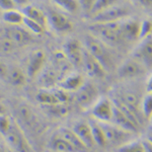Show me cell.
<instances>
[{"label": "cell", "instance_id": "1", "mask_svg": "<svg viewBox=\"0 0 152 152\" xmlns=\"http://www.w3.org/2000/svg\"><path fill=\"white\" fill-rule=\"evenodd\" d=\"M84 49L99 61L107 72L115 68V58L110 46L95 38L91 34L85 37Z\"/></svg>", "mask_w": 152, "mask_h": 152}, {"label": "cell", "instance_id": "2", "mask_svg": "<svg viewBox=\"0 0 152 152\" xmlns=\"http://www.w3.org/2000/svg\"><path fill=\"white\" fill-rule=\"evenodd\" d=\"M92 36L107 46H119L124 43L120 21L111 23H92L89 26Z\"/></svg>", "mask_w": 152, "mask_h": 152}, {"label": "cell", "instance_id": "3", "mask_svg": "<svg viewBox=\"0 0 152 152\" xmlns=\"http://www.w3.org/2000/svg\"><path fill=\"white\" fill-rule=\"evenodd\" d=\"M3 137L12 152H33L26 134L18 122L13 121L10 129Z\"/></svg>", "mask_w": 152, "mask_h": 152}, {"label": "cell", "instance_id": "4", "mask_svg": "<svg viewBox=\"0 0 152 152\" xmlns=\"http://www.w3.org/2000/svg\"><path fill=\"white\" fill-rule=\"evenodd\" d=\"M102 130L104 132L107 145L116 146L119 148L120 146L128 143V142L134 140V135L131 132L120 128L119 126L113 123H100Z\"/></svg>", "mask_w": 152, "mask_h": 152}, {"label": "cell", "instance_id": "5", "mask_svg": "<svg viewBox=\"0 0 152 152\" xmlns=\"http://www.w3.org/2000/svg\"><path fill=\"white\" fill-rule=\"evenodd\" d=\"M130 14V9L125 6L114 5L107 9L92 15V23H118L127 18Z\"/></svg>", "mask_w": 152, "mask_h": 152}, {"label": "cell", "instance_id": "6", "mask_svg": "<svg viewBox=\"0 0 152 152\" xmlns=\"http://www.w3.org/2000/svg\"><path fill=\"white\" fill-rule=\"evenodd\" d=\"M115 105L113 100L107 97H100L90 107L91 116L94 120L99 123H112L114 117Z\"/></svg>", "mask_w": 152, "mask_h": 152}, {"label": "cell", "instance_id": "7", "mask_svg": "<svg viewBox=\"0 0 152 152\" xmlns=\"http://www.w3.org/2000/svg\"><path fill=\"white\" fill-rule=\"evenodd\" d=\"M131 57L138 61L146 69L152 68V36L139 41Z\"/></svg>", "mask_w": 152, "mask_h": 152}, {"label": "cell", "instance_id": "8", "mask_svg": "<svg viewBox=\"0 0 152 152\" xmlns=\"http://www.w3.org/2000/svg\"><path fill=\"white\" fill-rule=\"evenodd\" d=\"M75 94L76 102L82 109H89L99 99V90L95 85L90 82H84Z\"/></svg>", "mask_w": 152, "mask_h": 152}, {"label": "cell", "instance_id": "9", "mask_svg": "<svg viewBox=\"0 0 152 152\" xmlns=\"http://www.w3.org/2000/svg\"><path fill=\"white\" fill-rule=\"evenodd\" d=\"M83 51L84 47L79 41L76 39H70L64 44L62 52L71 65L74 67H80L82 65Z\"/></svg>", "mask_w": 152, "mask_h": 152}, {"label": "cell", "instance_id": "10", "mask_svg": "<svg viewBox=\"0 0 152 152\" xmlns=\"http://www.w3.org/2000/svg\"><path fill=\"white\" fill-rule=\"evenodd\" d=\"M48 24L58 34H67L73 29V23L63 13L56 10H50L47 14Z\"/></svg>", "mask_w": 152, "mask_h": 152}, {"label": "cell", "instance_id": "11", "mask_svg": "<svg viewBox=\"0 0 152 152\" xmlns=\"http://www.w3.org/2000/svg\"><path fill=\"white\" fill-rule=\"evenodd\" d=\"M3 36L8 38L11 42H13L18 47L26 46L33 42L31 34L26 28H23L20 26H9L8 28L4 29Z\"/></svg>", "mask_w": 152, "mask_h": 152}, {"label": "cell", "instance_id": "12", "mask_svg": "<svg viewBox=\"0 0 152 152\" xmlns=\"http://www.w3.org/2000/svg\"><path fill=\"white\" fill-rule=\"evenodd\" d=\"M84 68L86 74L94 79H102L107 75V71L102 65L95 59L94 56H91L89 53L84 49L83 51V58H82V65Z\"/></svg>", "mask_w": 152, "mask_h": 152}, {"label": "cell", "instance_id": "13", "mask_svg": "<svg viewBox=\"0 0 152 152\" xmlns=\"http://www.w3.org/2000/svg\"><path fill=\"white\" fill-rule=\"evenodd\" d=\"M146 70L143 65L131 57L118 68V75L122 79H132L145 74Z\"/></svg>", "mask_w": 152, "mask_h": 152}, {"label": "cell", "instance_id": "14", "mask_svg": "<svg viewBox=\"0 0 152 152\" xmlns=\"http://www.w3.org/2000/svg\"><path fill=\"white\" fill-rule=\"evenodd\" d=\"M47 62V55L44 51L37 50L29 56L26 65V75L29 78H34L38 76L45 68Z\"/></svg>", "mask_w": 152, "mask_h": 152}, {"label": "cell", "instance_id": "15", "mask_svg": "<svg viewBox=\"0 0 152 152\" xmlns=\"http://www.w3.org/2000/svg\"><path fill=\"white\" fill-rule=\"evenodd\" d=\"M19 118L23 125L28 127V130H31L33 133L40 134L42 131H44V125L40 121L38 116L29 109L28 107H19Z\"/></svg>", "mask_w": 152, "mask_h": 152}, {"label": "cell", "instance_id": "16", "mask_svg": "<svg viewBox=\"0 0 152 152\" xmlns=\"http://www.w3.org/2000/svg\"><path fill=\"white\" fill-rule=\"evenodd\" d=\"M140 23L138 19L125 18L120 21L121 24V33L124 42H135L139 41L140 35Z\"/></svg>", "mask_w": 152, "mask_h": 152}, {"label": "cell", "instance_id": "17", "mask_svg": "<svg viewBox=\"0 0 152 152\" xmlns=\"http://www.w3.org/2000/svg\"><path fill=\"white\" fill-rule=\"evenodd\" d=\"M72 130L74 133L77 135L79 140L82 142L83 145L86 147L87 149H90L95 146L94 138H92L91 134V128H90L89 122L80 121L74 124Z\"/></svg>", "mask_w": 152, "mask_h": 152}, {"label": "cell", "instance_id": "18", "mask_svg": "<svg viewBox=\"0 0 152 152\" xmlns=\"http://www.w3.org/2000/svg\"><path fill=\"white\" fill-rule=\"evenodd\" d=\"M60 80V75L53 66L49 67L45 66V68L39 74V83L43 87V89H52L57 86Z\"/></svg>", "mask_w": 152, "mask_h": 152}, {"label": "cell", "instance_id": "19", "mask_svg": "<svg viewBox=\"0 0 152 152\" xmlns=\"http://www.w3.org/2000/svg\"><path fill=\"white\" fill-rule=\"evenodd\" d=\"M84 79L78 73H69L59 81L58 87L66 90L67 92H76L80 87L84 84Z\"/></svg>", "mask_w": 152, "mask_h": 152}, {"label": "cell", "instance_id": "20", "mask_svg": "<svg viewBox=\"0 0 152 152\" xmlns=\"http://www.w3.org/2000/svg\"><path fill=\"white\" fill-rule=\"evenodd\" d=\"M56 134H58L59 136H61L62 138H64L66 141H68L78 152H86L88 149L83 145V143L79 140V138L77 137V135L74 133L72 129L70 128H59L57 131L55 132Z\"/></svg>", "mask_w": 152, "mask_h": 152}, {"label": "cell", "instance_id": "21", "mask_svg": "<svg viewBox=\"0 0 152 152\" xmlns=\"http://www.w3.org/2000/svg\"><path fill=\"white\" fill-rule=\"evenodd\" d=\"M23 14L24 18H28L31 20L36 21V23H40L41 26H43L45 28L46 26H48V20H47V14H45L41 8H39L36 5H31V4H28L23 8Z\"/></svg>", "mask_w": 152, "mask_h": 152}, {"label": "cell", "instance_id": "22", "mask_svg": "<svg viewBox=\"0 0 152 152\" xmlns=\"http://www.w3.org/2000/svg\"><path fill=\"white\" fill-rule=\"evenodd\" d=\"M50 147L56 152H78L69 142L56 133L51 137Z\"/></svg>", "mask_w": 152, "mask_h": 152}, {"label": "cell", "instance_id": "23", "mask_svg": "<svg viewBox=\"0 0 152 152\" xmlns=\"http://www.w3.org/2000/svg\"><path fill=\"white\" fill-rule=\"evenodd\" d=\"M2 20L8 26H23V14L21 11L15 10V9H10V10L2 11L1 13Z\"/></svg>", "mask_w": 152, "mask_h": 152}, {"label": "cell", "instance_id": "24", "mask_svg": "<svg viewBox=\"0 0 152 152\" xmlns=\"http://www.w3.org/2000/svg\"><path fill=\"white\" fill-rule=\"evenodd\" d=\"M90 128H91V134L92 138H94V144L99 147H105L107 146V140H105L104 132L102 130V124L99 122L92 120L89 122Z\"/></svg>", "mask_w": 152, "mask_h": 152}, {"label": "cell", "instance_id": "25", "mask_svg": "<svg viewBox=\"0 0 152 152\" xmlns=\"http://www.w3.org/2000/svg\"><path fill=\"white\" fill-rule=\"evenodd\" d=\"M7 81L14 86H23L26 83V76L23 72V70L19 68L13 67L8 70V75H7Z\"/></svg>", "mask_w": 152, "mask_h": 152}, {"label": "cell", "instance_id": "26", "mask_svg": "<svg viewBox=\"0 0 152 152\" xmlns=\"http://www.w3.org/2000/svg\"><path fill=\"white\" fill-rule=\"evenodd\" d=\"M37 100L44 107H49V105L59 104L53 94L52 89H41L37 94Z\"/></svg>", "mask_w": 152, "mask_h": 152}, {"label": "cell", "instance_id": "27", "mask_svg": "<svg viewBox=\"0 0 152 152\" xmlns=\"http://www.w3.org/2000/svg\"><path fill=\"white\" fill-rule=\"evenodd\" d=\"M140 109L142 117L152 121V94H147L142 97Z\"/></svg>", "mask_w": 152, "mask_h": 152}, {"label": "cell", "instance_id": "28", "mask_svg": "<svg viewBox=\"0 0 152 152\" xmlns=\"http://www.w3.org/2000/svg\"><path fill=\"white\" fill-rule=\"evenodd\" d=\"M45 109L48 114L53 118H63L69 112L67 104H56L53 105H49V107H45Z\"/></svg>", "mask_w": 152, "mask_h": 152}, {"label": "cell", "instance_id": "29", "mask_svg": "<svg viewBox=\"0 0 152 152\" xmlns=\"http://www.w3.org/2000/svg\"><path fill=\"white\" fill-rule=\"evenodd\" d=\"M117 152H145L143 148L142 141L139 140H132L124 145L120 146Z\"/></svg>", "mask_w": 152, "mask_h": 152}, {"label": "cell", "instance_id": "30", "mask_svg": "<svg viewBox=\"0 0 152 152\" xmlns=\"http://www.w3.org/2000/svg\"><path fill=\"white\" fill-rule=\"evenodd\" d=\"M23 28H26L31 34H34V35H41V34L44 33L45 31V28L43 26H41L40 23H36V21L31 20L28 18H24L23 21Z\"/></svg>", "mask_w": 152, "mask_h": 152}, {"label": "cell", "instance_id": "31", "mask_svg": "<svg viewBox=\"0 0 152 152\" xmlns=\"http://www.w3.org/2000/svg\"><path fill=\"white\" fill-rule=\"evenodd\" d=\"M55 4H57L59 7L63 10L69 12V13H74L78 9V2L77 0H53Z\"/></svg>", "mask_w": 152, "mask_h": 152}, {"label": "cell", "instance_id": "32", "mask_svg": "<svg viewBox=\"0 0 152 152\" xmlns=\"http://www.w3.org/2000/svg\"><path fill=\"white\" fill-rule=\"evenodd\" d=\"M18 48V46L9 40L8 38H6L5 36L0 37V54L2 55H8L13 52L15 49Z\"/></svg>", "mask_w": 152, "mask_h": 152}, {"label": "cell", "instance_id": "33", "mask_svg": "<svg viewBox=\"0 0 152 152\" xmlns=\"http://www.w3.org/2000/svg\"><path fill=\"white\" fill-rule=\"evenodd\" d=\"M117 1L118 0H96L90 15L92 16V15H94V14L99 13L100 11L104 10V9H107V8H110V7L116 5Z\"/></svg>", "mask_w": 152, "mask_h": 152}, {"label": "cell", "instance_id": "34", "mask_svg": "<svg viewBox=\"0 0 152 152\" xmlns=\"http://www.w3.org/2000/svg\"><path fill=\"white\" fill-rule=\"evenodd\" d=\"M52 91L54 95H55L56 99H57V102L59 104H67V102L70 100V97L71 95L69 92H67L66 90L62 89V88L56 86L52 88Z\"/></svg>", "mask_w": 152, "mask_h": 152}, {"label": "cell", "instance_id": "35", "mask_svg": "<svg viewBox=\"0 0 152 152\" xmlns=\"http://www.w3.org/2000/svg\"><path fill=\"white\" fill-rule=\"evenodd\" d=\"M150 36H152V20H150V19H145V20L141 21L140 23L139 41Z\"/></svg>", "mask_w": 152, "mask_h": 152}, {"label": "cell", "instance_id": "36", "mask_svg": "<svg viewBox=\"0 0 152 152\" xmlns=\"http://www.w3.org/2000/svg\"><path fill=\"white\" fill-rule=\"evenodd\" d=\"M12 123H13V121L9 117H7L6 115L0 116V135L4 136L8 132V130L10 129Z\"/></svg>", "mask_w": 152, "mask_h": 152}, {"label": "cell", "instance_id": "37", "mask_svg": "<svg viewBox=\"0 0 152 152\" xmlns=\"http://www.w3.org/2000/svg\"><path fill=\"white\" fill-rule=\"evenodd\" d=\"M78 5H80V7L82 8V10L85 13L90 14L94 9V6L96 2V0H78Z\"/></svg>", "mask_w": 152, "mask_h": 152}, {"label": "cell", "instance_id": "38", "mask_svg": "<svg viewBox=\"0 0 152 152\" xmlns=\"http://www.w3.org/2000/svg\"><path fill=\"white\" fill-rule=\"evenodd\" d=\"M15 8V4L12 0H0V10L6 11Z\"/></svg>", "mask_w": 152, "mask_h": 152}, {"label": "cell", "instance_id": "39", "mask_svg": "<svg viewBox=\"0 0 152 152\" xmlns=\"http://www.w3.org/2000/svg\"><path fill=\"white\" fill-rule=\"evenodd\" d=\"M8 70H9V68L7 67V65L1 60V59H0V79L1 80H6L7 79Z\"/></svg>", "mask_w": 152, "mask_h": 152}, {"label": "cell", "instance_id": "40", "mask_svg": "<svg viewBox=\"0 0 152 152\" xmlns=\"http://www.w3.org/2000/svg\"><path fill=\"white\" fill-rule=\"evenodd\" d=\"M134 2L137 5L141 7H145V8L152 7V0H134Z\"/></svg>", "mask_w": 152, "mask_h": 152}, {"label": "cell", "instance_id": "41", "mask_svg": "<svg viewBox=\"0 0 152 152\" xmlns=\"http://www.w3.org/2000/svg\"><path fill=\"white\" fill-rule=\"evenodd\" d=\"M142 144H143V148H144V151L145 152H152V143L149 142L147 139H144L142 141Z\"/></svg>", "mask_w": 152, "mask_h": 152}, {"label": "cell", "instance_id": "42", "mask_svg": "<svg viewBox=\"0 0 152 152\" xmlns=\"http://www.w3.org/2000/svg\"><path fill=\"white\" fill-rule=\"evenodd\" d=\"M146 90L147 94H152V75L149 76L146 81Z\"/></svg>", "mask_w": 152, "mask_h": 152}, {"label": "cell", "instance_id": "43", "mask_svg": "<svg viewBox=\"0 0 152 152\" xmlns=\"http://www.w3.org/2000/svg\"><path fill=\"white\" fill-rule=\"evenodd\" d=\"M15 4V6H26L28 5V0H12Z\"/></svg>", "mask_w": 152, "mask_h": 152}, {"label": "cell", "instance_id": "44", "mask_svg": "<svg viewBox=\"0 0 152 152\" xmlns=\"http://www.w3.org/2000/svg\"><path fill=\"white\" fill-rule=\"evenodd\" d=\"M7 113V109L4 105V104H2V102H0V116H3V115H6Z\"/></svg>", "mask_w": 152, "mask_h": 152}, {"label": "cell", "instance_id": "45", "mask_svg": "<svg viewBox=\"0 0 152 152\" xmlns=\"http://www.w3.org/2000/svg\"><path fill=\"white\" fill-rule=\"evenodd\" d=\"M145 139H147L149 142H151L152 143V126L148 129V131H147V135H146Z\"/></svg>", "mask_w": 152, "mask_h": 152}, {"label": "cell", "instance_id": "46", "mask_svg": "<svg viewBox=\"0 0 152 152\" xmlns=\"http://www.w3.org/2000/svg\"><path fill=\"white\" fill-rule=\"evenodd\" d=\"M2 97H3V95H2L1 94H0V100H1V99H2Z\"/></svg>", "mask_w": 152, "mask_h": 152}]
</instances>
